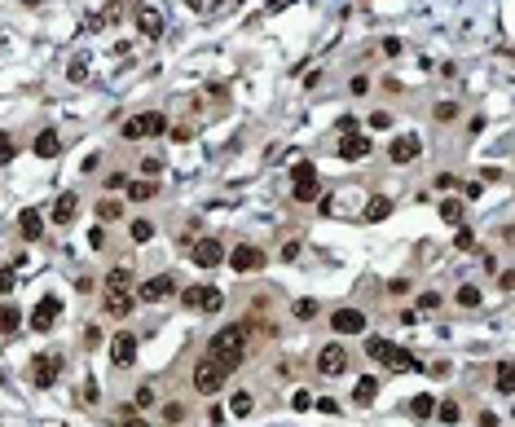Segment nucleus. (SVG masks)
<instances>
[{"instance_id": "79ce46f5", "label": "nucleus", "mask_w": 515, "mask_h": 427, "mask_svg": "<svg viewBox=\"0 0 515 427\" xmlns=\"http://www.w3.org/2000/svg\"><path fill=\"white\" fill-rule=\"evenodd\" d=\"M436 414H441V423H458V406H454V401H445Z\"/></svg>"}, {"instance_id": "49530a36", "label": "nucleus", "mask_w": 515, "mask_h": 427, "mask_svg": "<svg viewBox=\"0 0 515 427\" xmlns=\"http://www.w3.org/2000/svg\"><path fill=\"white\" fill-rule=\"evenodd\" d=\"M123 185H128L123 172H111V177H106V190H123Z\"/></svg>"}, {"instance_id": "2f4dec72", "label": "nucleus", "mask_w": 515, "mask_h": 427, "mask_svg": "<svg viewBox=\"0 0 515 427\" xmlns=\"http://www.w3.org/2000/svg\"><path fill=\"white\" fill-rule=\"evenodd\" d=\"M374 392H379V384H374V379H362L352 396H357V406H370V401H374Z\"/></svg>"}, {"instance_id": "39448f33", "label": "nucleus", "mask_w": 515, "mask_h": 427, "mask_svg": "<svg viewBox=\"0 0 515 427\" xmlns=\"http://www.w3.org/2000/svg\"><path fill=\"white\" fill-rule=\"evenodd\" d=\"M58 317H62V299L58 295H44L40 304L31 309V331H40V335H49L58 326Z\"/></svg>"}, {"instance_id": "a19ab883", "label": "nucleus", "mask_w": 515, "mask_h": 427, "mask_svg": "<svg viewBox=\"0 0 515 427\" xmlns=\"http://www.w3.org/2000/svg\"><path fill=\"white\" fill-rule=\"evenodd\" d=\"M454 247H458V251H471V247H476V234H471V230H458Z\"/></svg>"}, {"instance_id": "5701e85b", "label": "nucleus", "mask_w": 515, "mask_h": 427, "mask_svg": "<svg viewBox=\"0 0 515 427\" xmlns=\"http://www.w3.org/2000/svg\"><path fill=\"white\" fill-rule=\"evenodd\" d=\"M159 194V181H128V198H133V203H150V198Z\"/></svg>"}, {"instance_id": "8fccbe9b", "label": "nucleus", "mask_w": 515, "mask_h": 427, "mask_svg": "<svg viewBox=\"0 0 515 427\" xmlns=\"http://www.w3.org/2000/svg\"><path fill=\"white\" fill-rule=\"evenodd\" d=\"M458 185V177H449V172H441V177H436V190H454Z\"/></svg>"}, {"instance_id": "3c124183", "label": "nucleus", "mask_w": 515, "mask_h": 427, "mask_svg": "<svg viewBox=\"0 0 515 427\" xmlns=\"http://www.w3.org/2000/svg\"><path fill=\"white\" fill-rule=\"evenodd\" d=\"M419 304H423V309H441V295H436V291H427V295L419 299Z\"/></svg>"}, {"instance_id": "6e6552de", "label": "nucleus", "mask_w": 515, "mask_h": 427, "mask_svg": "<svg viewBox=\"0 0 515 427\" xmlns=\"http://www.w3.org/2000/svg\"><path fill=\"white\" fill-rule=\"evenodd\" d=\"M225 260H229V269H234V273H255V269L269 264V256H265L260 247H238V251H229Z\"/></svg>"}, {"instance_id": "603ef678", "label": "nucleus", "mask_w": 515, "mask_h": 427, "mask_svg": "<svg viewBox=\"0 0 515 427\" xmlns=\"http://www.w3.org/2000/svg\"><path fill=\"white\" fill-rule=\"evenodd\" d=\"M480 194H484V185H480V181H471L467 190H462V198H480Z\"/></svg>"}, {"instance_id": "412c9836", "label": "nucleus", "mask_w": 515, "mask_h": 427, "mask_svg": "<svg viewBox=\"0 0 515 427\" xmlns=\"http://www.w3.org/2000/svg\"><path fill=\"white\" fill-rule=\"evenodd\" d=\"M106 291H133V269H128V264L111 269L106 273Z\"/></svg>"}, {"instance_id": "7ed1b4c3", "label": "nucleus", "mask_w": 515, "mask_h": 427, "mask_svg": "<svg viewBox=\"0 0 515 427\" xmlns=\"http://www.w3.org/2000/svg\"><path fill=\"white\" fill-rule=\"evenodd\" d=\"M229 379V370L220 366V361H212V357H203L198 366H194V388L208 396V392H220V384Z\"/></svg>"}, {"instance_id": "20e7f679", "label": "nucleus", "mask_w": 515, "mask_h": 427, "mask_svg": "<svg viewBox=\"0 0 515 427\" xmlns=\"http://www.w3.org/2000/svg\"><path fill=\"white\" fill-rule=\"evenodd\" d=\"M181 299H185V309H194V313H220L225 309V295L216 287H190Z\"/></svg>"}, {"instance_id": "b1692460", "label": "nucleus", "mask_w": 515, "mask_h": 427, "mask_svg": "<svg viewBox=\"0 0 515 427\" xmlns=\"http://www.w3.org/2000/svg\"><path fill=\"white\" fill-rule=\"evenodd\" d=\"M388 216H392V198H383V194H379V198H370V203H366V220L379 225V220H388Z\"/></svg>"}, {"instance_id": "f3484780", "label": "nucleus", "mask_w": 515, "mask_h": 427, "mask_svg": "<svg viewBox=\"0 0 515 427\" xmlns=\"http://www.w3.org/2000/svg\"><path fill=\"white\" fill-rule=\"evenodd\" d=\"M75 212H80V198H75V194H58V203H53V225H71Z\"/></svg>"}, {"instance_id": "a211bd4d", "label": "nucleus", "mask_w": 515, "mask_h": 427, "mask_svg": "<svg viewBox=\"0 0 515 427\" xmlns=\"http://www.w3.org/2000/svg\"><path fill=\"white\" fill-rule=\"evenodd\" d=\"M36 155H40V159H58V155H62V137H58L53 128H44V133L36 137Z\"/></svg>"}, {"instance_id": "6ab92c4d", "label": "nucleus", "mask_w": 515, "mask_h": 427, "mask_svg": "<svg viewBox=\"0 0 515 427\" xmlns=\"http://www.w3.org/2000/svg\"><path fill=\"white\" fill-rule=\"evenodd\" d=\"M18 230H22V238H27V242H36V238L44 234V220H40V212H31V207H27V212L18 216Z\"/></svg>"}, {"instance_id": "58836bf2", "label": "nucleus", "mask_w": 515, "mask_h": 427, "mask_svg": "<svg viewBox=\"0 0 515 427\" xmlns=\"http://www.w3.org/2000/svg\"><path fill=\"white\" fill-rule=\"evenodd\" d=\"M14 155H18V145H14V141H9L5 133H0V168H5V163H9Z\"/></svg>"}, {"instance_id": "cd10ccee", "label": "nucleus", "mask_w": 515, "mask_h": 427, "mask_svg": "<svg viewBox=\"0 0 515 427\" xmlns=\"http://www.w3.org/2000/svg\"><path fill=\"white\" fill-rule=\"evenodd\" d=\"M97 216H101V220H123V203H119V198H101Z\"/></svg>"}, {"instance_id": "09e8293b", "label": "nucleus", "mask_w": 515, "mask_h": 427, "mask_svg": "<svg viewBox=\"0 0 515 427\" xmlns=\"http://www.w3.org/2000/svg\"><path fill=\"white\" fill-rule=\"evenodd\" d=\"M291 406H295V410H308V406H313V396H308V392H295Z\"/></svg>"}, {"instance_id": "a878e982", "label": "nucleus", "mask_w": 515, "mask_h": 427, "mask_svg": "<svg viewBox=\"0 0 515 427\" xmlns=\"http://www.w3.org/2000/svg\"><path fill=\"white\" fill-rule=\"evenodd\" d=\"M255 410V401H251V392H234V396H229V414H234V418H247Z\"/></svg>"}, {"instance_id": "dca6fc26", "label": "nucleus", "mask_w": 515, "mask_h": 427, "mask_svg": "<svg viewBox=\"0 0 515 427\" xmlns=\"http://www.w3.org/2000/svg\"><path fill=\"white\" fill-rule=\"evenodd\" d=\"M366 155H370V137H362V133H344L340 159H366Z\"/></svg>"}, {"instance_id": "c03bdc74", "label": "nucleus", "mask_w": 515, "mask_h": 427, "mask_svg": "<svg viewBox=\"0 0 515 427\" xmlns=\"http://www.w3.org/2000/svg\"><path fill=\"white\" fill-rule=\"evenodd\" d=\"M14 291V269H0V295Z\"/></svg>"}, {"instance_id": "ea45409f", "label": "nucleus", "mask_w": 515, "mask_h": 427, "mask_svg": "<svg viewBox=\"0 0 515 427\" xmlns=\"http://www.w3.org/2000/svg\"><path fill=\"white\" fill-rule=\"evenodd\" d=\"M370 128L379 133V128H392V115L388 110H370Z\"/></svg>"}, {"instance_id": "4be33fe9", "label": "nucleus", "mask_w": 515, "mask_h": 427, "mask_svg": "<svg viewBox=\"0 0 515 427\" xmlns=\"http://www.w3.org/2000/svg\"><path fill=\"white\" fill-rule=\"evenodd\" d=\"M123 5H128V0H111V5L101 9L97 18H93V27H115V22L123 18Z\"/></svg>"}, {"instance_id": "f8f14e48", "label": "nucleus", "mask_w": 515, "mask_h": 427, "mask_svg": "<svg viewBox=\"0 0 515 427\" xmlns=\"http://www.w3.org/2000/svg\"><path fill=\"white\" fill-rule=\"evenodd\" d=\"M133 18H137V31H141L146 40H159V36H163V14H159V9L137 5V9H133Z\"/></svg>"}, {"instance_id": "72a5a7b5", "label": "nucleus", "mask_w": 515, "mask_h": 427, "mask_svg": "<svg viewBox=\"0 0 515 427\" xmlns=\"http://www.w3.org/2000/svg\"><path fill=\"white\" fill-rule=\"evenodd\" d=\"M458 304L462 309H476L480 304V287H458Z\"/></svg>"}, {"instance_id": "bb28decb", "label": "nucleus", "mask_w": 515, "mask_h": 427, "mask_svg": "<svg viewBox=\"0 0 515 427\" xmlns=\"http://www.w3.org/2000/svg\"><path fill=\"white\" fill-rule=\"evenodd\" d=\"M441 220L445 225H462V198H445V203H441Z\"/></svg>"}, {"instance_id": "f257e3e1", "label": "nucleus", "mask_w": 515, "mask_h": 427, "mask_svg": "<svg viewBox=\"0 0 515 427\" xmlns=\"http://www.w3.org/2000/svg\"><path fill=\"white\" fill-rule=\"evenodd\" d=\"M247 353H251V335H247L243 321H238V326H225V331H216V335L208 339V357L220 361L225 370H238V366L247 361Z\"/></svg>"}, {"instance_id": "473e14b6", "label": "nucleus", "mask_w": 515, "mask_h": 427, "mask_svg": "<svg viewBox=\"0 0 515 427\" xmlns=\"http://www.w3.org/2000/svg\"><path fill=\"white\" fill-rule=\"evenodd\" d=\"M291 313H295L300 321H313V317H317V304H313V299H295V304H291Z\"/></svg>"}, {"instance_id": "c9c22d12", "label": "nucleus", "mask_w": 515, "mask_h": 427, "mask_svg": "<svg viewBox=\"0 0 515 427\" xmlns=\"http://www.w3.org/2000/svg\"><path fill=\"white\" fill-rule=\"evenodd\" d=\"M84 80H88V62L75 58V62H71V84H84Z\"/></svg>"}, {"instance_id": "f03ea898", "label": "nucleus", "mask_w": 515, "mask_h": 427, "mask_svg": "<svg viewBox=\"0 0 515 427\" xmlns=\"http://www.w3.org/2000/svg\"><path fill=\"white\" fill-rule=\"evenodd\" d=\"M123 141H141V137H159V133H168V119L159 115V110H141V115H133V119H123Z\"/></svg>"}, {"instance_id": "ddd939ff", "label": "nucleus", "mask_w": 515, "mask_h": 427, "mask_svg": "<svg viewBox=\"0 0 515 427\" xmlns=\"http://www.w3.org/2000/svg\"><path fill=\"white\" fill-rule=\"evenodd\" d=\"M176 287H181V282H176L172 273H159V278H150V282L141 287V299H146V304H159V299L176 295Z\"/></svg>"}, {"instance_id": "2eb2a0df", "label": "nucleus", "mask_w": 515, "mask_h": 427, "mask_svg": "<svg viewBox=\"0 0 515 427\" xmlns=\"http://www.w3.org/2000/svg\"><path fill=\"white\" fill-rule=\"evenodd\" d=\"M379 366H388V370H397V374H405V370H423V361L414 357V353H409V348H388V357H383Z\"/></svg>"}, {"instance_id": "aec40b11", "label": "nucleus", "mask_w": 515, "mask_h": 427, "mask_svg": "<svg viewBox=\"0 0 515 427\" xmlns=\"http://www.w3.org/2000/svg\"><path fill=\"white\" fill-rule=\"evenodd\" d=\"M106 313L111 317H128L133 313V295L128 291H106Z\"/></svg>"}, {"instance_id": "864d4df0", "label": "nucleus", "mask_w": 515, "mask_h": 427, "mask_svg": "<svg viewBox=\"0 0 515 427\" xmlns=\"http://www.w3.org/2000/svg\"><path fill=\"white\" fill-rule=\"evenodd\" d=\"M123 427H150V423H146V418H137V414H128V418H123Z\"/></svg>"}, {"instance_id": "9b49d317", "label": "nucleus", "mask_w": 515, "mask_h": 427, "mask_svg": "<svg viewBox=\"0 0 515 427\" xmlns=\"http://www.w3.org/2000/svg\"><path fill=\"white\" fill-rule=\"evenodd\" d=\"M111 361H115L119 370L137 361V335H133V331H119V335L111 339Z\"/></svg>"}, {"instance_id": "c756f323", "label": "nucleus", "mask_w": 515, "mask_h": 427, "mask_svg": "<svg viewBox=\"0 0 515 427\" xmlns=\"http://www.w3.org/2000/svg\"><path fill=\"white\" fill-rule=\"evenodd\" d=\"M18 321H22V313H18L14 304H5V309H0V335H9V331H18Z\"/></svg>"}, {"instance_id": "393cba45", "label": "nucleus", "mask_w": 515, "mask_h": 427, "mask_svg": "<svg viewBox=\"0 0 515 427\" xmlns=\"http://www.w3.org/2000/svg\"><path fill=\"white\" fill-rule=\"evenodd\" d=\"M498 392H502V396H511V392H515V366H511V357H502V361H498Z\"/></svg>"}, {"instance_id": "4c0bfd02", "label": "nucleus", "mask_w": 515, "mask_h": 427, "mask_svg": "<svg viewBox=\"0 0 515 427\" xmlns=\"http://www.w3.org/2000/svg\"><path fill=\"white\" fill-rule=\"evenodd\" d=\"M185 418V406L181 401H172V406H163V423H181Z\"/></svg>"}, {"instance_id": "4468645a", "label": "nucleus", "mask_w": 515, "mask_h": 427, "mask_svg": "<svg viewBox=\"0 0 515 427\" xmlns=\"http://www.w3.org/2000/svg\"><path fill=\"white\" fill-rule=\"evenodd\" d=\"M330 326H335L340 335H362V331H366V313H362V309H335Z\"/></svg>"}, {"instance_id": "c85d7f7f", "label": "nucleus", "mask_w": 515, "mask_h": 427, "mask_svg": "<svg viewBox=\"0 0 515 427\" xmlns=\"http://www.w3.org/2000/svg\"><path fill=\"white\" fill-rule=\"evenodd\" d=\"M409 414H414V418H432L436 414V401L423 392V396H414V401H409Z\"/></svg>"}, {"instance_id": "de8ad7c7", "label": "nucleus", "mask_w": 515, "mask_h": 427, "mask_svg": "<svg viewBox=\"0 0 515 427\" xmlns=\"http://www.w3.org/2000/svg\"><path fill=\"white\" fill-rule=\"evenodd\" d=\"M141 168H146V177H159V172H163V163H159V159H154V155H150V159H146Z\"/></svg>"}, {"instance_id": "0eeeda50", "label": "nucleus", "mask_w": 515, "mask_h": 427, "mask_svg": "<svg viewBox=\"0 0 515 427\" xmlns=\"http://www.w3.org/2000/svg\"><path fill=\"white\" fill-rule=\"evenodd\" d=\"M58 374H62V357H58V353H40V357L31 361V384H36V388H53Z\"/></svg>"}, {"instance_id": "37998d69", "label": "nucleus", "mask_w": 515, "mask_h": 427, "mask_svg": "<svg viewBox=\"0 0 515 427\" xmlns=\"http://www.w3.org/2000/svg\"><path fill=\"white\" fill-rule=\"evenodd\" d=\"M137 406H141V410H146V406H154V388H150V384H146V388H137Z\"/></svg>"}, {"instance_id": "e433bc0d", "label": "nucleus", "mask_w": 515, "mask_h": 427, "mask_svg": "<svg viewBox=\"0 0 515 427\" xmlns=\"http://www.w3.org/2000/svg\"><path fill=\"white\" fill-rule=\"evenodd\" d=\"M432 115L441 119V123H449V119L458 115V106H454V102H436V106H432Z\"/></svg>"}, {"instance_id": "423d86ee", "label": "nucleus", "mask_w": 515, "mask_h": 427, "mask_svg": "<svg viewBox=\"0 0 515 427\" xmlns=\"http://www.w3.org/2000/svg\"><path fill=\"white\" fill-rule=\"evenodd\" d=\"M348 348L344 344H326L322 353H317V374H326V379H335V374H344L348 370Z\"/></svg>"}, {"instance_id": "9d476101", "label": "nucleus", "mask_w": 515, "mask_h": 427, "mask_svg": "<svg viewBox=\"0 0 515 427\" xmlns=\"http://www.w3.org/2000/svg\"><path fill=\"white\" fill-rule=\"evenodd\" d=\"M190 260H194L198 269H216V264L225 260V247H220L216 238H198V242L190 247Z\"/></svg>"}, {"instance_id": "7c9ffc66", "label": "nucleus", "mask_w": 515, "mask_h": 427, "mask_svg": "<svg viewBox=\"0 0 515 427\" xmlns=\"http://www.w3.org/2000/svg\"><path fill=\"white\" fill-rule=\"evenodd\" d=\"M322 194V185H317V177L313 181H295V198H300V203H313V198Z\"/></svg>"}, {"instance_id": "a18cd8bd", "label": "nucleus", "mask_w": 515, "mask_h": 427, "mask_svg": "<svg viewBox=\"0 0 515 427\" xmlns=\"http://www.w3.org/2000/svg\"><path fill=\"white\" fill-rule=\"evenodd\" d=\"M88 242L101 251V247H106V230H101V225H93V234H88Z\"/></svg>"}, {"instance_id": "1a4fd4ad", "label": "nucleus", "mask_w": 515, "mask_h": 427, "mask_svg": "<svg viewBox=\"0 0 515 427\" xmlns=\"http://www.w3.org/2000/svg\"><path fill=\"white\" fill-rule=\"evenodd\" d=\"M419 155H423V137H419V133H401V137L388 145V159H392V163H414Z\"/></svg>"}, {"instance_id": "f704fd0d", "label": "nucleus", "mask_w": 515, "mask_h": 427, "mask_svg": "<svg viewBox=\"0 0 515 427\" xmlns=\"http://www.w3.org/2000/svg\"><path fill=\"white\" fill-rule=\"evenodd\" d=\"M154 238V225L150 220H133V242H150Z\"/></svg>"}]
</instances>
